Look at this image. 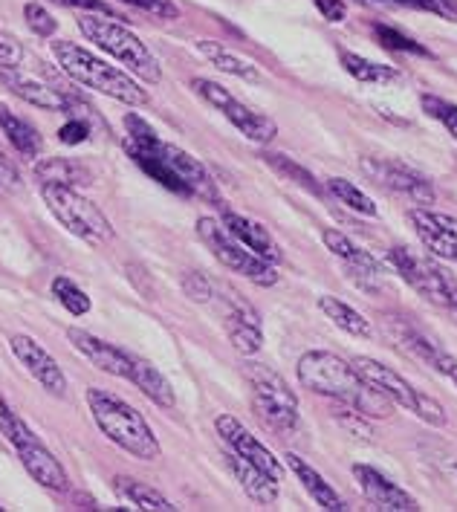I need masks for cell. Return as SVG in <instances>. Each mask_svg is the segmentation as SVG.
<instances>
[{
	"label": "cell",
	"instance_id": "7bdbcfd3",
	"mask_svg": "<svg viewBox=\"0 0 457 512\" xmlns=\"http://www.w3.org/2000/svg\"><path fill=\"white\" fill-rule=\"evenodd\" d=\"M24 64V47L15 35L0 32V70H18Z\"/></svg>",
	"mask_w": 457,
	"mask_h": 512
},
{
	"label": "cell",
	"instance_id": "7c38bea8",
	"mask_svg": "<svg viewBox=\"0 0 457 512\" xmlns=\"http://www.w3.org/2000/svg\"><path fill=\"white\" fill-rule=\"evenodd\" d=\"M322 241L324 246L345 264L348 278L359 287V290H365V293H377V290H382L385 275H382V267H379V261L371 252L359 249V246L350 241L348 235H342L339 229H324Z\"/></svg>",
	"mask_w": 457,
	"mask_h": 512
},
{
	"label": "cell",
	"instance_id": "c3c4849f",
	"mask_svg": "<svg viewBox=\"0 0 457 512\" xmlns=\"http://www.w3.org/2000/svg\"><path fill=\"white\" fill-rule=\"evenodd\" d=\"M449 310H455V316H457V287H452V296H449Z\"/></svg>",
	"mask_w": 457,
	"mask_h": 512
},
{
	"label": "cell",
	"instance_id": "7dc6e473",
	"mask_svg": "<svg viewBox=\"0 0 457 512\" xmlns=\"http://www.w3.org/2000/svg\"><path fill=\"white\" fill-rule=\"evenodd\" d=\"M0 177H6V180H15V171L9 168V162L3 160V157H0Z\"/></svg>",
	"mask_w": 457,
	"mask_h": 512
},
{
	"label": "cell",
	"instance_id": "bcb514c9",
	"mask_svg": "<svg viewBox=\"0 0 457 512\" xmlns=\"http://www.w3.org/2000/svg\"><path fill=\"white\" fill-rule=\"evenodd\" d=\"M313 3L324 15V21H330V24H342L345 15H348V6L342 0H313Z\"/></svg>",
	"mask_w": 457,
	"mask_h": 512
},
{
	"label": "cell",
	"instance_id": "ba28073f",
	"mask_svg": "<svg viewBox=\"0 0 457 512\" xmlns=\"http://www.w3.org/2000/svg\"><path fill=\"white\" fill-rule=\"evenodd\" d=\"M243 377L252 388V403L255 411L261 414V420L275 432H290L298 426V397L293 388L287 385V379L275 374L269 365L249 362L243 368Z\"/></svg>",
	"mask_w": 457,
	"mask_h": 512
},
{
	"label": "cell",
	"instance_id": "74e56055",
	"mask_svg": "<svg viewBox=\"0 0 457 512\" xmlns=\"http://www.w3.org/2000/svg\"><path fill=\"white\" fill-rule=\"evenodd\" d=\"M374 35H377L379 41H382V47H388V50H397V53L429 55V50H426V47H420L417 41H411L408 35H403V32H397V29L374 27Z\"/></svg>",
	"mask_w": 457,
	"mask_h": 512
},
{
	"label": "cell",
	"instance_id": "ab89813d",
	"mask_svg": "<svg viewBox=\"0 0 457 512\" xmlns=\"http://www.w3.org/2000/svg\"><path fill=\"white\" fill-rule=\"evenodd\" d=\"M125 6H134L145 15H154L160 21H177L180 18V6L174 0H119Z\"/></svg>",
	"mask_w": 457,
	"mask_h": 512
},
{
	"label": "cell",
	"instance_id": "7402d4cb",
	"mask_svg": "<svg viewBox=\"0 0 457 512\" xmlns=\"http://www.w3.org/2000/svg\"><path fill=\"white\" fill-rule=\"evenodd\" d=\"M0 79H3V84H6L18 99H24L27 105H35V108L44 110L73 108V96H67V93H61V90H53V87L44 84V81L21 76L18 70H0Z\"/></svg>",
	"mask_w": 457,
	"mask_h": 512
},
{
	"label": "cell",
	"instance_id": "2e32d148",
	"mask_svg": "<svg viewBox=\"0 0 457 512\" xmlns=\"http://www.w3.org/2000/svg\"><path fill=\"white\" fill-rule=\"evenodd\" d=\"M353 478L356 484L362 486L365 498L385 512H417L420 504L414 495H408L403 486H397L391 478H385L382 472H377L374 466H365V463H356L353 466Z\"/></svg>",
	"mask_w": 457,
	"mask_h": 512
},
{
	"label": "cell",
	"instance_id": "b9f144b4",
	"mask_svg": "<svg viewBox=\"0 0 457 512\" xmlns=\"http://www.w3.org/2000/svg\"><path fill=\"white\" fill-rule=\"evenodd\" d=\"M183 290H186V296H189L191 301H197V304H209L212 296H215V284H212L206 275H200V272H186Z\"/></svg>",
	"mask_w": 457,
	"mask_h": 512
},
{
	"label": "cell",
	"instance_id": "f1b7e54d",
	"mask_svg": "<svg viewBox=\"0 0 457 512\" xmlns=\"http://www.w3.org/2000/svg\"><path fill=\"white\" fill-rule=\"evenodd\" d=\"M0 131H3V136L9 139V145H12L21 157L35 160V157L41 154V136H38V131L29 125L27 119L15 116L9 108H0Z\"/></svg>",
	"mask_w": 457,
	"mask_h": 512
},
{
	"label": "cell",
	"instance_id": "277c9868",
	"mask_svg": "<svg viewBox=\"0 0 457 512\" xmlns=\"http://www.w3.org/2000/svg\"><path fill=\"white\" fill-rule=\"evenodd\" d=\"M79 29L90 44H96L102 53H108L113 61H119L134 76L148 81V84H160L162 81V67L157 55L151 53L142 44V38H136L131 29L122 27V21L93 12V15H81Z\"/></svg>",
	"mask_w": 457,
	"mask_h": 512
},
{
	"label": "cell",
	"instance_id": "f35d334b",
	"mask_svg": "<svg viewBox=\"0 0 457 512\" xmlns=\"http://www.w3.org/2000/svg\"><path fill=\"white\" fill-rule=\"evenodd\" d=\"M423 110L457 139V105H449V102L434 99V96H423Z\"/></svg>",
	"mask_w": 457,
	"mask_h": 512
},
{
	"label": "cell",
	"instance_id": "d590c367",
	"mask_svg": "<svg viewBox=\"0 0 457 512\" xmlns=\"http://www.w3.org/2000/svg\"><path fill=\"white\" fill-rule=\"evenodd\" d=\"M0 432H3V437H9V443H12L15 449L29 443V440H35L32 429H29L27 423H24L9 405L3 403V400H0Z\"/></svg>",
	"mask_w": 457,
	"mask_h": 512
},
{
	"label": "cell",
	"instance_id": "7a4b0ae2",
	"mask_svg": "<svg viewBox=\"0 0 457 512\" xmlns=\"http://www.w3.org/2000/svg\"><path fill=\"white\" fill-rule=\"evenodd\" d=\"M84 397H87L99 432L105 434L110 443H116L119 449H125L128 455L139 460H160V440L134 405H128L102 388H87Z\"/></svg>",
	"mask_w": 457,
	"mask_h": 512
},
{
	"label": "cell",
	"instance_id": "83f0119b",
	"mask_svg": "<svg viewBox=\"0 0 457 512\" xmlns=\"http://www.w3.org/2000/svg\"><path fill=\"white\" fill-rule=\"evenodd\" d=\"M319 310H322L324 316L336 324L339 330H345L348 336H353V339H371V336H374L371 322H368L359 310H353L350 304H345L342 298L322 296L319 298Z\"/></svg>",
	"mask_w": 457,
	"mask_h": 512
},
{
	"label": "cell",
	"instance_id": "44dd1931",
	"mask_svg": "<svg viewBox=\"0 0 457 512\" xmlns=\"http://www.w3.org/2000/svg\"><path fill=\"white\" fill-rule=\"evenodd\" d=\"M18 458L27 466V472L32 475L35 484H41L44 489H50V492H58V495H67L70 492V478H67L64 466L58 463V458H55L53 452L38 437L24 443V446H18Z\"/></svg>",
	"mask_w": 457,
	"mask_h": 512
},
{
	"label": "cell",
	"instance_id": "f6af8a7d",
	"mask_svg": "<svg viewBox=\"0 0 457 512\" xmlns=\"http://www.w3.org/2000/svg\"><path fill=\"white\" fill-rule=\"evenodd\" d=\"M87 136H90V128H87V122H81V119L67 122V125L58 131V139H61L64 145H81Z\"/></svg>",
	"mask_w": 457,
	"mask_h": 512
},
{
	"label": "cell",
	"instance_id": "1f68e13d",
	"mask_svg": "<svg viewBox=\"0 0 457 512\" xmlns=\"http://www.w3.org/2000/svg\"><path fill=\"white\" fill-rule=\"evenodd\" d=\"M342 67L348 70L350 76L362 84H388V81L400 79V73L388 64H377L371 58H362L356 53H342Z\"/></svg>",
	"mask_w": 457,
	"mask_h": 512
},
{
	"label": "cell",
	"instance_id": "d6986e66",
	"mask_svg": "<svg viewBox=\"0 0 457 512\" xmlns=\"http://www.w3.org/2000/svg\"><path fill=\"white\" fill-rule=\"evenodd\" d=\"M67 339H70L73 348H76L84 359H90L99 371H105L110 377L131 379L134 359H131V353L128 351H119L116 345H110V342L93 336V333H87V330H81V327H70V330H67Z\"/></svg>",
	"mask_w": 457,
	"mask_h": 512
},
{
	"label": "cell",
	"instance_id": "d4e9b609",
	"mask_svg": "<svg viewBox=\"0 0 457 512\" xmlns=\"http://www.w3.org/2000/svg\"><path fill=\"white\" fill-rule=\"evenodd\" d=\"M287 466H290V472L296 475L298 481H301V486L307 489V495L322 507V510H330V512H342L348 510L345 507V501H342V495L333 489V486L324 481L322 472H316L310 463L304 458H298V455H287Z\"/></svg>",
	"mask_w": 457,
	"mask_h": 512
},
{
	"label": "cell",
	"instance_id": "9c48e42d",
	"mask_svg": "<svg viewBox=\"0 0 457 512\" xmlns=\"http://www.w3.org/2000/svg\"><path fill=\"white\" fill-rule=\"evenodd\" d=\"M191 90H194L203 102H209L212 108L220 110V113L226 116V122H232L246 139L267 145V142H272V139L278 136V125H275L269 116L252 110L249 105H243L241 99H235L226 87H220L215 81L194 79L191 81Z\"/></svg>",
	"mask_w": 457,
	"mask_h": 512
},
{
	"label": "cell",
	"instance_id": "836d02e7",
	"mask_svg": "<svg viewBox=\"0 0 457 512\" xmlns=\"http://www.w3.org/2000/svg\"><path fill=\"white\" fill-rule=\"evenodd\" d=\"M53 296L55 301L70 313V316H87L90 313V298L87 293L81 290L79 284L73 281V278H67V275H58L53 278Z\"/></svg>",
	"mask_w": 457,
	"mask_h": 512
},
{
	"label": "cell",
	"instance_id": "30bf717a",
	"mask_svg": "<svg viewBox=\"0 0 457 512\" xmlns=\"http://www.w3.org/2000/svg\"><path fill=\"white\" fill-rule=\"evenodd\" d=\"M388 264L400 272L405 284L414 287L426 301L437 304V307H449V296H452L455 284L446 278V272L437 270L429 258H423V255H417V252H411L405 246H394L388 252Z\"/></svg>",
	"mask_w": 457,
	"mask_h": 512
},
{
	"label": "cell",
	"instance_id": "8992f818",
	"mask_svg": "<svg viewBox=\"0 0 457 512\" xmlns=\"http://www.w3.org/2000/svg\"><path fill=\"white\" fill-rule=\"evenodd\" d=\"M353 368L368 379L377 391H382L391 403L400 405L405 411H411V414H417L423 423H429L434 429H443V426L449 423L446 408L437 403L434 397H429V394L417 391V388H414L408 379L400 377L394 368L382 365V362L371 359V356H356V359H353Z\"/></svg>",
	"mask_w": 457,
	"mask_h": 512
},
{
	"label": "cell",
	"instance_id": "5b68a950",
	"mask_svg": "<svg viewBox=\"0 0 457 512\" xmlns=\"http://www.w3.org/2000/svg\"><path fill=\"white\" fill-rule=\"evenodd\" d=\"M41 197L50 206V212L58 217V223L90 246H105L113 241V226H110L108 215L87 200L84 194L73 189V186H55V183H41Z\"/></svg>",
	"mask_w": 457,
	"mask_h": 512
},
{
	"label": "cell",
	"instance_id": "f546056e",
	"mask_svg": "<svg viewBox=\"0 0 457 512\" xmlns=\"http://www.w3.org/2000/svg\"><path fill=\"white\" fill-rule=\"evenodd\" d=\"M35 177L41 183H55V186H90V171L76 160H64V157H50L35 165Z\"/></svg>",
	"mask_w": 457,
	"mask_h": 512
},
{
	"label": "cell",
	"instance_id": "ffe728a7",
	"mask_svg": "<svg viewBox=\"0 0 457 512\" xmlns=\"http://www.w3.org/2000/svg\"><path fill=\"white\" fill-rule=\"evenodd\" d=\"M394 336H397V342L403 345L405 351L414 353L420 362L429 365L431 371H437L440 377H446L457 388V359L446 351L437 339H431L423 330L411 327L408 322L397 324V327H394Z\"/></svg>",
	"mask_w": 457,
	"mask_h": 512
},
{
	"label": "cell",
	"instance_id": "5bb4252c",
	"mask_svg": "<svg viewBox=\"0 0 457 512\" xmlns=\"http://www.w3.org/2000/svg\"><path fill=\"white\" fill-rule=\"evenodd\" d=\"M223 324L229 333L232 348L241 356H255L264 345V330H261V316L249 301H243L238 293H229L223 298Z\"/></svg>",
	"mask_w": 457,
	"mask_h": 512
},
{
	"label": "cell",
	"instance_id": "e575fe53",
	"mask_svg": "<svg viewBox=\"0 0 457 512\" xmlns=\"http://www.w3.org/2000/svg\"><path fill=\"white\" fill-rule=\"evenodd\" d=\"M264 162H267L269 168H275L281 177L293 180V183L304 186L307 191H313V194H319V191H322V186L316 183V177H313L307 168H301L298 162L290 160V157H284V154H264Z\"/></svg>",
	"mask_w": 457,
	"mask_h": 512
},
{
	"label": "cell",
	"instance_id": "f907efd6",
	"mask_svg": "<svg viewBox=\"0 0 457 512\" xmlns=\"http://www.w3.org/2000/svg\"><path fill=\"white\" fill-rule=\"evenodd\" d=\"M0 512H3V507H0Z\"/></svg>",
	"mask_w": 457,
	"mask_h": 512
},
{
	"label": "cell",
	"instance_id": "e0dca14e",
	"mask_svg": "<svg viewBox=\"0 0 457 512\" xmlns=\"http://www.w3.org/2000/svg\"><path fill=\"white\" fill-rule=\"evenodd\" d=\"M157 151H160V157L165 160V165L180 177V183L186 186L189 194L203 197V200H215V203L220 200L215 177L209 174V168L197 160V157H191L189 151H183V148H177V145H171V142H162V139L160 145H157Z\"/></svg>",
	"mask_w": 457,
	"mask_h": 512
},
{
	"label": "cell",
	"instance_id": "9a60e30c",
	"mask_svg": "<svg viewBox=\"0 0 457 512\" xmlns=\"http://www.w3.org/2000/svg\"><path fill=\"white\" fill-rule=\"evenodd\" d=\"M411 223L417 238L434 258L457 264V217L434 212V209H414Z\"/></svg>",
	"mask_w": 457,
	"mask_h": 512
},
{
	"label": "cell",
	"instance_id": "8fae6325",
	"mask_svg": "<svg viewBox=\"0 0 457 512\" xmlns=\"http://www.w3.org/2000/svg\"><path fill=\"white\" fill-rule=\"evenodd\" d=\"M362 171L374 183H379L382 189L403 194V197H408L417 206H434V200H437L429 180L423 174H417L414 168L403 165V162L388 160V157H365L362 160Z\"/></svg>",
	"mask_w": 457,
	"mask_h": 512
},
{
	"label": "cell",
	"instance_id": "4dcf8cb0",
	"mask_svg": "<svg viewBox=\"0 0 457 512\" xmlns=\"http://www.w3.org/2000/svg\"><path fill=\"white\" fill-rule=\"evenodd\" d=\"M116 492H122L131 504H134L136 510H151V512H174L177 507L157 492V489H151L148 484H139L134 478H116Z\"/></svg>",
	"mask_w": 457,
	"mask_h": 512
},
{
	"label": "cell",
	"instance_id": "d6a6232c",
	"mask_svg": "<svg viewBox=\"0 0 457 512\" xmlns=\"http://www.w3.org/2000/svg\"><path fill=\"white\" fill-rule=\"evenodd\" d=\"M327 191L342 203V206H348L353 212H359V215L365 217H377L379 209L377 203L365 194V191L359 189V186H353L350 180H342V177H333V180H327Z\"/></svg>",
	"mask_w": 457,
	"mask_h": 512
},
{
	"label": "cell",
	"instance_id": "ee69618b",
	"mask_svg": "<svg viewBox=\"0 0 457 512\" xmlns=\"http://www.w3.org/2000/svg\"><path fill=\"white\" fill-rule=\"evenodd\" d=\"M55 6H67V9H84V12H96V15H105V18H116V21H125L119 15V9H113L105 0H50Z\"/></svg>",
	"mask_w": 457,
	"mask_h": 512
},
{
	"label": "cell",
	"instance_id": "60d3db41",
	"mask_svg": "<svg viewBox=\"0 0 457 512\" xmlns=\"http://www.w3.org/2000/svg\"><path fill=\"white\" fill-rule=\"evenodd\" d=\"M24 18H27L29 29H32L35 35H41V38H53L55 29H58L55 18L41 6V3H27V6H24Z\"/></svg>",
	"mask_w": 457,
	"mask_h": 512
},
{
	"label": "cell",
	"instance_id": "8d00e7d4",
	"mask_svg": "<svg viewBox=\"0 0 457 512\" xmlns=\"http://www.w3.org/2000/svg\"><path fill=\"white\" fill-rule=\"evenodd\" d=\"M359 3H394V6H408V9H420V12L457 21V0H359Z\"/></svg>",
	"mask_w": 457,
	"mask_h": 512
},
{
	"label": "cell",
	"instance_id": "3957f363",
	"mask_svg": "<svg viewBox=\"0 0 457 512\" xmlns=\"http://www.w3.org/2000/svg\"><path fill=\"white\" fill-rule=\"evenodd\" d=\"M53 55L55 61H58V67L76 84H81V87L105 93V96L122 102V105H134V108H145L148 105V93L128 73H122L119 67H110L108 61L96 58L90 50H84L79 44L55 41Z\"/></svg>",
	"mask_w": 457,
	"mask_h": 512
},
{
	"label": "cell",
	"instance_id": "6da1fadb",
	"mask_svg": "<svg viewBox=\"0 0 457 512\" xmlns=\"http://www.w3.org/2000/svg\"><path fill=\"white\" fill-rule=\"evenodd\" d=\"M298 382L330 400H339L353 411H359L362 417H391V400L377 391L368 379L362 377L353 362H345L342 356L330 351H310L298 359Z\"/></svg>",
	"mask_w": 457,
	"mask_h": 512
},
{
	"label": "cell",
	"instance_id": "4fadbf2b",
	"mask_svg": "<svg viewBox=\"0 0 457 512\" xmlns=\"http://www.w3.org/2000/svg\"><path fill=\"white\" fill-rule=\"evenodd\" d=\"M215 429L217 434H220V440L226 443V449H229V452H235V455H241L243 460L255 463L258 469H264L269 478H275L278 484L284 481V466H281V460L275 458L267 446H264L255 434L243 426L238 417H232V414H220V417L215 420Z\"/></svg>",
	"mask_w": 457,
	"mask_h": 512
},
{
	"label": "cell",
	"instance_id": "ac0fdd59",
	"mask_svg": "<svg viewBox=\"0 0 457 512\" xmlns=\"http://www.w3.org/2000/svg\"><path fill=\"white\" fill-rule=\"evenodd\" d=\"M9 348H12V353L18 356V362L27 368L29 374L41 382V388H44V391H50V394H55V397H64V391H67V379H64V374H61L58 362L50 356V351H44L32 336H24V333L12 336Z\"/></svg>",
	"mask_w": 457,
	"mask_h": 512
},
{
	"label": "cell",
	"instance_id": "484cf974",
	"mask_svg": "<svg viewBox=\"0 0 457 512\" xmlns=\"http://www.w3.org/2000/svg\"><path fill=\"white\" fill-rule=\"evenodd\" d=\"M131 359H134V368H131V382H134L136 388L151 400L154 405H160V408H174V391H171V385H168V379L162 377L160 371L151 365V362H145V359H139L131 353Z\"/></svg>",
	"mask_w": 457,
	"mask_h": 512
},
{
	"label": "cell",
	"instance_id": "681fc988",
	"mask_svg": "<svg viewBox=\"0 0 457 512\" xmlns=\"http://www.w3.org/2000/svg\"><path fill=\"white\" fill-rule=\"evenodd\" d=\"M455 472H457V463H455Z\"/></svg>",
	"mask_w": 457,
	"mask_h": 512
},
{
	"label": "cell",
	"instance_id": "52a82bcc",
	"mask_svg": "<svg viewBox=\"0 0 457 512\" xmlns=\"http://www.w3.org/2000/svg\"><path fill=\"white\" fill-rule=\"evenodd\" d=\"M197 235L200 241L212 249L217 261L235 275H243L246 281L258 284V287H275L278 284V272L275 264H269L264 258H258L252 249H246L220 220L215 217H200L197 220Z\"/></svg>",
	"mask_w": 457,
	"mask_h": 512
},
{
	"label": "cell",
	"instance_id": "cb8c5ba5",
	"mask_svg": "<svg viewBox=\"0 0 457 512\" xmlns=\"http://www.w3.org/2000/svg\"><path fill=\"white\" fill-rule=\"evenodd\" d=\"M223 458H226L229 472L235 475V481L243 486V492H246L255 504H275V501H278V481L269 478L264 469H258L255 463L243 460L241 455H235V452H229V449H226Z\"/></svg>",
	"mask_w": 457,
	"mask_h": 512
},
{
	"label": "cell",
	"instance_id": "603a6c76",
	"mask_svg": "<svg viewBox=\"0 0 457 512\" xmlns=\"http://www.w3.org/2000/svg\"><path fill=\"white\" fill-rule=\"evenodd\" d=\"M238 241L246 246V249H252L258 258H264L269 264H278L281 258H284V252H281V246L275 243V238L269 235V229H264L261 223H255V220H249V217L238 215V212H223V220H220Z\"/></svg>",
	"mask_w": 457,
	"mask_h": 512
},
{
	"label": "cell",
	"instance_id": "4316f807",
	"mask_svg": "<svg viewBox=\"0 0 457 512\" xmlns=\"http://www.w3.org/2000/svg\"><path fill=\"white\" fill-rule=\"evenodd\" d=\"M197 53L203 55L206 61H212V67H217L220 73L226 76H235V79L243 81H258L261 73L252 61H246L241 55H235L232 50H226L223 44L217 41H197Z\"/></svg>",
	"mask_w": 457,
	"mask_h": 512
}]
</instances>
